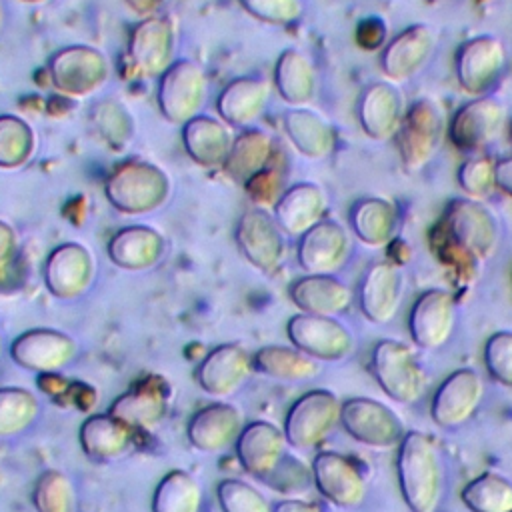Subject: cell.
Returning a JSON list of instances; mask_svg holds the SVG:
<instances>
[{"instance_id":"obj_1","label":"cell","mask_w":512,"mask_h":512,"mask_svg":"<svg viewBox=\"0 0 512 512\" xmlns=\"http://www.w3.org/2000/svg\"><path fill=\"white\" fill-rule=\"evenodd\" d=\"M172 192L168 174L144 158L118 162L104 182V196L114 210L126 216H142L160 210Z\"/></svg>"},{"instance_id":"obj_2","label":"cell","mask_w":512,"mask_h":512,"mask_svg":"<svg viewBox=\"0 0 512 512\" xmlns=\"http://www.w3.org/2000/svg\"><path fill=\"white\" fill-rule=\"evenodd\" d=\"M442 462L434 442L416 430L398 448V484L410 512H436L442 498Z\"/></svg>"},{"instance_id":"obj_3","label":"cell","mask_w":512,"mask_h":512,"mask_svg":"<svg viewBox=\"0 0 512 512\" xmlns=\"http://www.w3.org/2000/svg\"><path fill=\"white\" fill-rule=\"evenodd\" d=\"M210 96V76L192 58H176L156 80V106L164 120L182 126L202 114Z\"/></svg>"},{"instance_id":"obj_4","label":"cell","mask_w":512,"mask_h":512,"mask_svg":"<svg viewBox=\"0 0 512 512\" xmlns=\"http://www.w3.org/2000/svg\"><path fill=\"white\" fill-rule=\"evenodd\" d=\"M50 86L66 98L96 94L110 78L108 56L90 44H68L52 52L46 62Z\"/></svg>"},{"instance_id":"obj_5","label":"cell","mask_w":512,"mask_h":512,"mask_svg":"<svg viewBox=\"0 0 512 512\" xmlns=\"http://www.w3.org/2000/svg\"><path fill=\"white\" fill-rule=\"evenodd\" d=\"M446 136L448 120L440 102L428 96L418 98L406 108L400 130L394 136L402 164L410 172L422 170L434 160Z\"/></svg>"},{"instance_id":"obj_6","label":"cell","mask_w":512,"mask_h":512,"mask_svg":"<svg viewBox=\"0 0 512 512\" xmlns=\"http://www.w3.org/2000/svg\"><path fill=\"white\" fill-rule=\"evenodd\" d=\"M446 234L452 244L474 260H488L500 242L498 216L482 202L470 196L452 198L444 214Z\"/></svg>"},{"instance_id":"obj_7","label":"cell","mask_w":512,"mask_h":512,"mask_svg":"<svg viewBox=\"0 0 512 512\" xmlns=\"http://www.w3.org/2000/svg\"><path fill=\"white\" fill-rule=\"evenodd\" d=\"M370 370L380 388L400 404H414L426 388V374L414 352L400 340H380L372 348Z\"/></svg>"},{"instance_id":"obj_8","label":"cell","mask_w":512,"mask_h":512,"mask_svg":"<svg viewBox=\"0 0 512 512\" xmlns=\"http://www.w3.org/2000/svg\"><path fill=\"white\" fill-rule=\"evenodd\" d=\"M176 34L170 18L166 16H144L128 34L126 42V64L136 78L158 80L162 72L176 60L174 58Z\"/></svg>"},{"instance_id":"obj_9","label":"cell","mask_w":512,"mask_h":512,"mask_svg":"<svg viewBox=\"0 0 512 512\" xmlns=\"http://www.w3.org/2000/svg\"><path fill=\"white\" fill-rule=\"evenodd\" d=\"M234 242L240 254L262 274L276 272L286 258V234L272 210L246 208L234 226Z\"/></svg>"},{"instance_id":"obj_10","label":"cell","mask_w":512,"mask_h":512,"mask_svg":"<svg viewBox=\"0 0 512 512\" xmlns=\"http://www.w3.org/2000/svg\"><path fill=\"white\" fill-rule=\"evenodd\" d=\"M342 402L324 388L302 394L288 410L284 420V434L288 446L298 450L316 448L340 422Z\"/></svg>"},{"instance_id":"obj_11","label":"cell","mask_w":512,"mask_h":512,"mask_svg":"<svg viewBox=\"0 0 512 512\" xmlns=\"http://www.w3.org/2000/svg\"><path fill=\"white\" fill-rule=\"evenodd\" d=\"M340 424L356 442L376 450L400 446L408 432L400 416L390 406L374 398L344 400Z\"/></svg>"},{"instance_id":"obj_12","label":"cell","mask_w":512,"mask_h":512,"mask_svg":"<svg viewBox=\"0 0 512 512\" xmlns=\"http://www.w3.org/2000/svg\"><path fill=\"white\" fill-rule=\"evenodd\" d=\"M506 106L494 96H474L464 102L448 122V140L460 152H480L502 132Z\"/></svg>"},{"instance_id":"obj_13","label":"cell","mask_w":512,"mask_h":512,"mask_svg":"<svg viewBox=\"0 0 512 512\" xmlns=\"http://www.w3.org/2000/svg\"><path fill=\"white\" fill-rule=\"evenodd\" d=\"M508 64V52L500 38L480 34L462 42L456 50L454 70L458 84L470 96L486 94L502 76Z\"/></svg>"},{"instance_id":"obj_14","label":"cell","mask_w":512,"mask_h":512,"mask_svg":"<svg viewBox=\"0 0 512 512\" xmlns=\"http://www.w3.org/2000/svg\"><path fill=\"white\" fill-rule=\"evenodd\" d=\"M286 334L298 350L314 360H342L354 350L352 332L332 316L294 314L286 324Z\"/></svg>"},{"instance_id":"obj_15","label":"cell","mask_w":512,"mask_h":512,"mask_svg":"<svg viewBox=\"0 0 512 512\" xmlns=\"http://www.w3.org/2000/svg\"><path fill=\"white\" fill-rule=\"evenodd\" d=\"M96 264L92 252L80 242H62L46 256L42 276L48 292L60 300L82 296L94 280Z\"/></svg>"},{"instance_id":"obj_16","label":"cell","mask_w":512,"mask_h":512,"mask_svg":"<svg viewBox=\"0 0 512 512\" xmlns=\"http://www.w3.org/2000/svg\"><path fill=\"white\" fill-rule=\"evenodd\" d=\"M78 346L66 332L32 328L18 334L10 344L12 360L30 372L56 374L76 358Z\"/></svg>"},{"instance_id":"obj_17","label":"cell","mask_w":512,"mask_h":512,"mask_svg":"<svg viewBox=\"0 0 512 512\" xmlns=\"http://www.w3.org/2000/svg\"><path fill=\"white\" fill-rule=\"evenodd\" d=\"M438 30L432 24L418 22L396 34L380 54V68L392 82H404L416 76L434 56Z\"/></svg>"},{"instance_id":"obj_18","label":"cell","mask_w":512,"mask_h":512,"mask_svg":"<svg viewBox=\"0 0 512 512\" xmlns=\"http://www.w3.org/2000/svg\"><path fill=\"white\" fill-rule=\"evenodd\" d=\"M254 372V356L240 344H220L200 360L194 376L206 394L228 398L236 394Z\"/></svg>"},{"instance_id":"obj_19","label":"cell","mask_w":512,"mask_h":512,"mask_svg":"<svg viewBox=\"0 0 512 512\" xmlns=\"http://www.w3.org/2000/svg\"><path fill=\"white\" fill-rule=\"evenodd\" d=\"M270 94V80L262 76H236L216 94V116L234 130L252 128L266 112Z\"/></svg>"},{"instance_id":"obj_20","label":"cell","mask_w":512,"mask_h":512,"mask_svg":"<svg viewBox=\"0 0 512 512\" xmlns=\"http://www.w3.org/2000/svg\"><path fill=\"white\" fill-rule=\"evenodd\" d=\"M482 396V376L472 368H458L436 388L430 402V416L442 428H456L476 412Z\"/></svg>"},{"instance_id":"obj_21","label":"cell","mask_w":512,"mask_h":512,"mask_svg":"<svg viewBox=\"0 0 512 512\" xmlns=\"http://www.w3.org/2000/svg\"><path fill=\"white\" fill-rule=\"evenodd\" d=\"M350 248L348 230L332 218H322L298 238L296 258L306 274H334L348 260Z\"/></svg>"},{"instance_id":"obj_22","label":"cell","mask_w":512,"mask_h":512,"mask_svg":"<svg viewBox=\"0 0 512 512\" xmlns=\"http://www.w3.org/2000/svg\"><path fill=\"white\" fill-rule=\"evenodd\" d=\"M170 396V382L164 376L150 374L134 382L130 390L120 394L112 402L108 412L134 426L136 430H152L168 414Z\"/></svg>"},{"instance_id":"obj_23","label":"cell","mask_w":512,"mask_h":512,"mask_svg":"<svg viewBox=\"0 0 512 512\" xmlns=\"http://www.w3.org/2000/svg\"><path fill=\"white\" fill-rule=\"evenodd\" d=\"M456 324V300L444 288L424 290L410 308L408 328L416 346L434 350L446 344Z\"/></svg>"},{"instance_id":"obj_24","label":"cell","mask_w":512,"mask_h":512,"mask_svg":"<svg viewBox=\"0 0 512 512\" xmlns=\"http://www.w3.org/2000/svg\"><path fill=\"white\" fill-rule=\"evenodd\" d=\"M312 478L318 492L340 508H354L366 498V478L344 454L322 450L314 456Z\"/></svg>"},{"instance_id":"obj_25","label":"cell","mask_w":512,"mask_h":512,"mask_svg":"<svg viewBox=\"0 0 512 512\" xmlns=\"http://www.w3.org/2000/svg\"><path fill=\"white\" fill-rule=\"evenodd\" d=\"M406 114L404 92L392 80H378L366 86L358 100V122L372 140L396 136Z\"/></svg>"},{"instance_id":"obj_26","label":"cell","mask_w":512,"mask_h":512,"mask_svg":"<svg viewBox=\"0 0 512 512\" xmlns=\"http://www.w3.org/2000/svg\"><path fill=\"white\" fill-rule=\"evenodd\" d=\"M286 446L288 440L284 430L266 420L246 424L234 444L242 468L262 482L280 464L286 454Z\"/></svg>"},{"instance_id":"obj_27","label":"cell","mask_w":512,"mask_h":512,"mask_svg":"<svg viewBox=\"0 0 512 512\" xmlns=\"http://www.w3.org/2000/svg\"><path fill=\"white\" fill-rule=\"evenodd\" d=\"M242 428V412L234 404L212 402L194 412L188 422L186 436L196 450L216 454L234 446Z\"/></svg>"},{"instance_id":"obj_28","label":"cell","mask_w":512,"mask_h":512,"mask_svg":"<svg viewBox=\"0 0 512 512\" xmlns=\"http://www.w3.org/2000/svg\"><path fill=\"white\" fill-rule=\"evenodd\" d=\"M166 250L164 236L152 226L130 224L116 230L108 244V260L128 272H144L154 268Z\"/></svg>"},{"instance_id":"obj_29","label":"cell","mask_w":512,"mask_h":512,"mask_svg":"<svg viewBox=\"0 0 512 512\" xmlns=\"http://www.w3.org/2000/svg\"><path fill=\"white\" fill-rule=\"evenodd\" d=\"M136 430L124 420L106 414L88 416L78 432L84 454L96 462H114L130 454L136 446Z\"/></svg>"},{"instance_id":"obj_30","label":"cell","mask_w":512,"mask_h":512,"mask_svg":"<svg viewBox=\"0 0 512 512\" xmlns=\"http://www.w3.org/2000/svg\"><path fill=\"white\" fill-rule=\"evenodd\" d=\"M180 140L194 164L202 168H222L234 134L218 116L198 114L180 126Z\"/></svg>"},{"instance_id":"obj_31","label":"cell","mask_w":512,"mask_h":512,"mask_svg":"<svg viewBox=\"0 0 512 512\" xmlns=\"http://www.w3.org/2000/svg\"><path fill=\"white\" fill-rule=\"evenodd\" d=\"M328 208V196L316 182H296L288 186L272 208L278 226L288 236H302L318 224Z\"/></svg>"},{"instance_id":"obj_32","label":"cell","mask_w":512,"mask_h":512,"mask_svg":"<svg viewBox=\"0 0 512 512\" xmlns=\"http://www.w3.org/2000/svg\"><path fill=\"white\" fill-rule=\"evenodd\" d=\"M402 286V272L394 264L374 262L366 270L358 290L362 314L374 324L390 322L398 312L402 300Z\"/></svg>"},{"instance_id":"obj_33","label":"cell","mask_w":512,"mask_h":512,"mask_svg":"<svg viewBox=\"0 0 512 512\" xmlns=\"http://www.w3.org/2000/svg\"><path fill=\"white\" fill-rule=\"evenodd\" d=\"M288 296L300 312L332 318L352 302V290L334 274H304L290 284Z\"/></svg>"},{"instance_id":"obj_34","label":"cell","mask_w":512,"mask_h":512,"mask_svg":"<svg viewBox=\"0 0 512 512\" xmlns=\"http://www.w3.org/2000/svg\"><path fill=\"white\" fill-rule=\"evenodd\" d=\"M282 128L290 144L310 160L328 158L336 148V130L326 116L308 106L284 112Z\"/></svg>"},{"instance_id":"obj_35","label":"cell","mask_w":512,"mask_h":512,"mask_svg":"<svg viewBox=\"0 0 512 512\" xmlns=\"http://www.w3.org/2000/svg\"><path fill=\"white\" fill-rule=\"evenodd\" d=\"M272 86L288 106H306L318 90V74L312 58L298 48L282 50L274 64Z\"/></svg>"},{"instance_id":"obj_36","label":"cell","mask_w":512,"mask_h":512,"mask_svg":"<svg viewBox=\"0 0 512 512\" xmlns=\"http://www.w3.org/2000/svg\"><path fill=\"white\" fill-rule=\"evenodd\" d=\"M278 154L274 136L258 126L238 130L234 134L228 158L224 162V172L244 184L248 182L254 174L264 170Z\"/></svg>"},{"instance_id":"obj_37","label":"cell","mask_w":512,"mask_h":512,"mask_svg":"<svg viewBox=\"0 0 512 512\" xmlns=\"http://www.w3.org/2000/svg\"><path fill=\"white\" fill-rule=\"evenodd\" d=\"M350 226L360 242L380 248L386 246L396 234L398 210L386 198H360L350 208Z\"/></svg>"},{"instance_id":"obj_38","label":"cell","mask_w":512,"mask_h":512,"mask_svg":"<svg viewBox=\"0 0 512 512\" xmlns=\"http://www.w3.org/2000/svg\"><path fill=\"white\" fill-rule=\"evenodd\" d=\"M254 368L270 378L284 382H304L312 380L320 372L318 360L304 354L296 346H262L254 352Z\"/></svg>"},{"instance_id":"obj_39","label":"cell","mask_w":512,"mask_h":512,"mask_svg":"<svg viewBox=\"0 0 512 512\" xmlns=\"http://www.w3.org/2000/svg\"><path fill=\"white\" fill-rule=\"evenodd\" d=\"M88 120L98 138L116 152L124 150L134 136V118L130 110L114 98L96 100L90 108Z\"/></svg>"},{"instance_id":"obj_40","label":"cell","mask_w":512,"mask_h":512,"mask_svg":"<svg viewBox=\"0 0 512 512\" xmlns=\"http://www.w3.org/2000/svg\"><path fill=\"white\" fill-rule=\"evenodd\" d=\"M202 488L194 476L184 470H170L156 484L152 494V512H200Z\"/></svg>"},{"instance_id":"obj_41","label":"cell","mask_w":512,"mask_h":512,"mask_svg":"<svg viewBox=\"0 0 512 512\" xmlns=\"http://www.w3.org/2000/svg\"><path fill=\"white\" fill-rule=\"evenodd\" d=\"M470 512H510L512 482L494 472H484L472 478L460 494Z\"/></svg>"},{"instance_id":"obj_42","label":"cell","mask_w":512,"mask_h":512,"mask_svg":"<svg viewBox=\"0 0 512 512\" xmlns=\"http://www.w3.org/2000/svg\"><path fill=\"white\" fill-rule=\"evenodd\" d=\"M36 150L34 128L16 114H0V168L24 166Z\"/></svg>"},{"instance_id":"obj_43","label":"cell","mask_w":512,"mask_h":512,"mask_svg":"<svg viewBox=\"0 0 512 512\" xmlns=\"http://www.w3.org/2000/svg\"><path fill=\"white\" fill-rule=\"evenodd\" d=\"M40 412L36 396L24 388H0V438L18 436L32 426Z\"/></svg>"},{"instance_id":"obj_44","label":"cell","mask_w":512,"mask_h":512,"mask_svg":"<svg viewBox=\"0 0 512 512\" xmlns=\"http://www.w3.org/2000/svg\"><path fill=\"white\" fill-rule=\"evenodd\" d=\"M36 512H76V488L60 470L42 472L32 490Z\"/></svg>"},{"instance_id":"obj_45","label":"cell","mask_w":512,"mask_h":512,"mask_svg":"<svg viewBox=\"0 0 512 512\" xmlns=\"http://www.w3.org/2000/svg\"><path fill=\"white\" fill-rule=\"evenodd\" d=\"M216 496L222 512H272L268 500L254 486L236 478L220 480Z\"/></svg>"},{"instance_id":"obj_46","label":"cell","mask_w":512,"mask_h":512,"mask_svg":"<svg viewBox=\"0 0 512 512\" xmlns=\"http://www.w3.org/2000/svg\"><path fill=\"white\" fill-rule=\"evenodd\" d=\"M284 178H286V170L276 158L258 174H254L248 182H244V190L248 194V198L254 202V206L272 210L274 204L278 202V198L282 196V192L288 188L284 186Z\"/></svg>"},{"instance_id":"obj_47","label":"cell","mask_w":512,"mask_h":512,"mask_svg":"<svg viewBox=\"0 0 512 512\" xmlns=\"http://www.w3.org/2000/svg\"><path fill=\"white\" fill-rule=\"evenodd\" d=\"M238 4L254 20L272 26H290L304 14L302 0H238Z\"/></svg>"},{"instance_id":"obj_48","label":"cell","mask_w":512,"mask_h":512,"mask_svg":"<svg viewBox=\"0 0 512 512\" xmlns=\"http://www.w3.org/2000/svg\"><path fill=\"white\" fill-rule=\"evenodd\" d=\"M496 162L486 156H474L460 164L458 168V184L466 196L482 200L496 190L494 178Z\"/></svg>"},{"instance_id":"obj_49","label":"cell","mask_w":512,"mask_h":512,"mask_svg":"<svg viewBox=\"0 0 512 512\" xmlns=\"http://www.w3.org/2000/svg\"><path fill=\"white\" fill-rule=\"evenodd\" d=\"M314 482L312 478V468L304 466L302 460L294 458L292 454H284L280 464L270 472V476L264 480L272 490L280 494H300L308 490V486Z\"/></svg>"},{"instance_id":"obj_50","label":"cell","mask_w":512,"mask_h":512,"mask_svg":"<svg viewBox=\"0 0 512 512\" xmlns=\"http://www.w3.org/2000/svg\"><path fill=\"white\" fill-rule=\"evenodd\" d=\"M484 366L488 374L512 388V332L500 330L488 336L484 344Z\"/></svg>"},{"instance_id":"obj_51","label":"cell","mask_w":512,"mask_h":512,"mask_svg":"<svg viewBox=\"0 0 512 512\" xmlns=\"http://www.w3.org/2000/svg\"><path fill=\"white\" fill-rule=\"evenodd\" d=\"M20 280V242L16 230L0 220V290L16 288Z\"/></svg>"},{"instance_id":"obj_52","label":"cell","mask_w":512,"mask_h":512,"mask_svg":"<svg viewBox=\"0 0 512 512\" xmlns=\"http://www.w3.org/2000/svg\"><path fill=\"white\" fill-rule=\"evenodd\" d=\"M386 36H388V26L382 18L378 16H368L360 20L356 26V42L364 50H376L386 46Z\"/></svg>"},{"instance_id":"obj_53","label":"cell","mask_w":512,"mask_h":512,"mask_svg":"<svg viewBox=\"0 0 512 512\" xmlns=\"http://www.w3.org/2000/svg\"><path fill=\"white\" fill-rule=\"evenodd\" d=\"M494 178H496V190L512 196V156H506L496 162Z\"/></svg>"},{"instance_id":"obj_54","label":"cell","mask_w":512,"mask_h":512,"mask_svg":"<svg viewBox=\"0 0 512 512\" xmlns=\"http://www.w3.org/2000/svg\"><path fill=\"white\" fill-rule=\"evenodd\" d=\"M272 512H318V508L312 502H306L300 498H286L276 502Z\"/></svg>"},{"instance_id":"obj_55","label":"cell","mask_w":512,"mask_h":512,"mask_svg":"<svg viewBox=\"0 0 512 512\" xmlns=\"http://www.w3.org/2000/svg\"><path fill=\"white\" fill-rule=\"evenodd\" d=\"M124 4L138 16H152L164 4V0H124Z\"/></svg>"},{"instance_id":"obj_56","label":"cell","mask_w":512,"mask_h":512,"mask_svg":"<svg viewBox=\"0 0 512 512\" xmlns=\"http://www.w3.org/2000/svg\"><path fill=\"white\" fill-rule=\"evenodd\" d=\"M4 22H6V6H4V0H0V30L4 28Z\"/></svg>"},{"instance_id":"obj_57","label":"cell","mask_w":512,"mask_h":512,"mask_svg":"<svg viewBox=\"0 0 512 512\" xmlns=\"http://www.w3.org/2000/svg\"><path fill=\"white\" fill-rule=\"evenodd\" d=\"M20 2H26V4H40V2H46V0H20Z\"/></svg>"},{"instance_id":"obj_58","label":"cell","mask_w":512,"mask_h":512,"mask_svg":"<svg viewBox=\"0 0 512 512\" xmlns=\"http://www.w3.org/2000/svg\"><path fill=\"white\" fill-rule=\"evenodd\" d=\"M2 352H4V340H2V332H0V356H2Z\"/></svg>"},{"instance_id":"obj_59","label":"cell","mask_w":512,"mask_h":512,"mask_svg":"<svg viewBox=\"0 0 512 512\" xmlns=\"http://www.w3.org/2000/svg\"><path fill=\"white\" fill-rule=\"evenodd\" d=\"M510 512H512V510H510Z\"/></svg>"}]
</instances>
